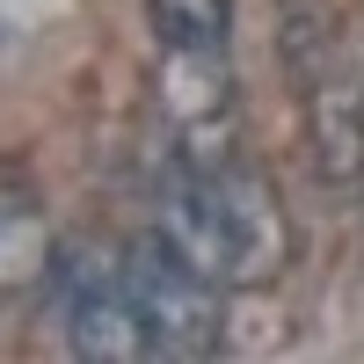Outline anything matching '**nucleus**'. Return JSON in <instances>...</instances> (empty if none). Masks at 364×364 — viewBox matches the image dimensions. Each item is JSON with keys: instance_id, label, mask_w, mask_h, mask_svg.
Instances as JSON below:
<instances>
[{"instance_id": "obj_1", "label": "nucleus", "mask_w": 364, "mask_h": 364, "mask_svg": "<svg viewBox=\"0 0 364 364\" xmlns=\"http://www.w3.org/2000/svg\"><path fill=\"white\" fill-rule=\"evenodd\" d=\"M161 233L219 284H255L284 255V219L269 182L248 168H197L175 175L161 197Z\"/></svg>"}, {"instance_id": "obj_2", "label": "nucleus", "mask_w": 364, "mask_h": 364, "mask_svg": "<svg viewBox=\"0 0 364 364\" xmlns=\"http://www.w3.org/2000/svg\"><path fill=\"white\" fill-rule=\"evenodd\" d=\"M124 284L139 299L146 328H154L161 357H204L211 343H219V277H204L168 233H139L132 240Z\"/></svg>"}, {"instance_id": "obj_3", "label": "nucleus", "mask_w": 364, "mask_h": 364, "mask_svg": "<svg viewBox=\"0 0 364 364\" xmlns=\"http://www.w3.org/2000/svg\"><path fill=\"white\" fill-rule=\"evenodd\" d=\"M58 314H66L73 357H87V364H139V357H154V328H146L124 269H102L87 255L66 262L58 269Z\"/></svg>"}, {"instance_id": "obj_4", "label": "nucleus", "mask_w": 364, "mask_h": 364, "mask_svg": "<svg viewBox=\"0 0 364 364\" xmlns=\"http://www.w3.org/2000/svg\"><path fill=\"white\" fill-rule=\"evenodd\" d=\"M306 139H314V168L328 190H364V87L343 73H314L306 80Z\"/></svg>"}, {"instance_id": "obj_5", "label": "nucleus", "mask_w": 364, "mask_h": 364, "mask_svg": "<svg viewBox=\"0 0 364 364\" xmlns=\"http://www.w3.org/2000/svg\"><path fill=\"white\" fill-rule=\"evenodd\" d=\"M154 37L168 58H226L233 0H154Z\"/></svg>"}, {"instance_id": "obj_6", "label": "nucleus", "mask_w": 364, "mask_h": 364, "mask_svg": "<svg viewBox=\"0 0 364 364\" xmlns=\"http://www.w3.org/2000/svg\"><path fill=\"white\" fill-rule=\"evenodd\" d=\"M37 277H44V226H37L29 204L0 197V299H15Z\"/></svg>"}]
</instances>
